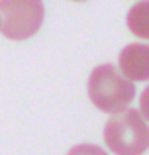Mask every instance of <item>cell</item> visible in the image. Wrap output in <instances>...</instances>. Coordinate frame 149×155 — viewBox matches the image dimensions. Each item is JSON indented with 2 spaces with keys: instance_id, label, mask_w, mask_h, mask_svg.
Here are the masks:
<instances>
[{
  "instance_id": "obj_7",
  "label": "cell",
  "mask_w": 149,
  "mask_h": 155,
  "mask_svg": "<svg viewBox=\"0 0 149 155\" xmlns=\"http://www.w3.org/2000/svg\"><path fill=\"white\" fill-rule=\"evenodd\" d=\"M73 2H84V0H73Z\"/></svg>"
},
{
  "instance_id": "obj_2",
  "label": "cell",
  "mask_w": 149,
  "mask_h": 155,
  "mask_svg": "<svg viewBox=\"0 0 149 155\" xmlns=\"http://www.w3.org/2000/svg\"><path fill=\"white\" fill-rule=\"evenodd\" d=\"M104 143L116 155H141L149 143V132L143 114L124 108L104 126Z\"/></svg>"
},
{
  "instance_id": "obj_5",
  "label": "cell",
  "mask_w": 149,
  "mask_h": 155,
  "mask_svg": "<svg viewBox=\"0 0 149 155\" xmlns=\"http://www.w3.org/2000/svg\"><path fill=\"white\" fill-rule=\"evenodd\" d=\"M128 28L131 30V34L139 35V38L147 39L149 38V2L141 0L135 6L130 8L128 12Z\"/></svg>"
},
{
  "instance_id": "obj_4",
  "label": "cell",
  "mask_w": 149,
  "mask_h": 155,
  "mask_svg": "<svg viewBox=\"0 0 149 155\" xmlns=\"http://www.w3.org/2000/svg\"><path fill=\"white\" fill-rule=\"evenodd\" d=\"M120 71L128 81H147L149 79V47L145 43H130L120 51L118 57Z\"/></svg>"
},
{
  "instance_id": "obj_6",
  "label": "cell",
  "mask_w": 149,
  "mask_h": 155,
  "mask_svg": "<svg viewBox=\"0 0 149 155\" xmlns=\"http://www.w3.org/2000/svg\"><path fill=\"white\" fill-rule=\"evenodd\" d=\"M67 155H108L100 145H92V143H80L75 145Z\"/></svg>"
},
{
  "instance_id": "obj_3",
  "label": "cell",
  "mask_w": 149,
  "mask_h": 155,
  "mask_svg": "<svg viewBox=\"0 0 149 155\" xmlns=\"http://www.w3.org/2000/svg\"><path fill=\"white\" fill-rule=\"evenodd\" d=\"M43 0H0V31L8 39H30L43 26Z\"/></svg>"
},
{
  "instance_id": "obj_1",
  "label": "cell",
  "mask_w": 149,
  "mask_h": 155,
  "mask_svg": "<svg viewBox=\"0 0 149 155\" xmlns=\"http://www.w3.org/2000/svg\"><path fill=\"white\" fill-rule=\"evenodd\" d=\"M88 96L98 110L116 114L128 108L135 96V87L114 65L104 63L92 69L88 77Z\"/></svg>"
}]
</instances>
